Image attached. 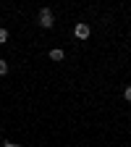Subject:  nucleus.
Instances as JSON below:
<instances>
[{
  "mask_svg": "<svg viewBox=\"0 0 131 147\" xmlns=\"http://www.w3.org/2000/svg\"><path fill=\"white\" fill-rule=\"evenodd\" d=\"M37 24H40L42 29H50V26L55 24V13H52V8H42L40 13H37Z\"/></svg>",
  "mask_w": 131,
  "mask_h": 147,
  "instance_id": "f257e3e1",
  "label": "nucleus"
},
{
  "mask_svg": "<svg viewBox=\"0 0 131 147\" xmlns=\"http://www.w3.org/2000/svg\"><path fill=\"white\" fill-rule=\"evenodd\" d=\"M89 34H92V26L87 21H79L73 26V37H76V40H89Z\"/></svg>",
  "mask_w": 131,
  "mask_h": 147,
  "instance_id": "f03ea898",
  "label": "nucleus"
},
{
  "mask_svg": "<svg viewBox=\"0 0 131 147\" xmlns=\"http://www.w3.org/2000/svg\"><path fill=\"white\" fill-rule=\"evenodd\" d=\"M63 58H66V53H63L60 47H52V50H50V61H55V63H60Z\"/></svg>",
  "mask_w": 131,
  "mask_h": 147,
  "instance_id": "7ed1b4c3",
  "label": "nucleus"
},
{
  "mask_svg": "<svg viewBox=\"0 0 131 147\" xmlns=\"http://www.w3.org/2000/svg\"><path fill=\"white\" fill-rule=\"evenodd\" d=\"M5 74H8V63L0 58V76H5Z\"/></svg>",
  "mask_w": 131,
  "mask_h": 147,
  "instance_id": "20e7f679",
  "label": "nucleus"
},
{
  "mask_svg": "<svg viewBox=\"0 0 131 147\" xmlns=\"http://www.w3.org/2000/svg\"><path fill=\"white\" fill-rule=\"evenodd\" d=\"M8 42V29H0V45Z\"/></svg>",
  "mask_w": 131,
  "mask_h": 147,
  "instance_id": "39448f33",
  "label": "nucleus"
},
{
  "mask_svg": "<svg viewBox=\"0 0 131 147\" xmlns=\"http://www.w3.org/2000/svg\"><path fill=\"white\" fill-rule=\"evenodd\" d=\"M123 100H126V102H131V84L123 89Z\"/></svg>",
  "mask_w": 131,
  "mask_h": 147,
  "instance_id": "423d86ee",
  "label": "nucleus"
},
{
  "mask_svg": "<svg viewBox=\"0 0 131 147\" xmlns=\"http://www.w3.org/2000/svg\"><path fill=\"white\" fill-rule=\"evenodd\" d=\"M3 147H21V144H13V142H8V139H5V142H3Z\"/></svg>",
  "mask_w": 131,
  "mask_h": 147,
  "instance_id": "0eeeda50",
  "label": "nucleus"
}]
</instances>
